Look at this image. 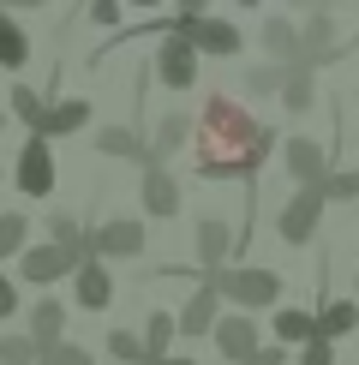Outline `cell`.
I'll list each match as a JSON object with an SVG mask.
<instances>
[{
  "label": "cell",
  "instance_id": "cell-1",
  "mask_svg": "<svg viewBox=\"0 0 359 365\" xmlns=\"http://www.w3.org/2000/svg\"><path fill=\"white\" fill-rule=\"evenodd\" d=\"M276 144V126H264L246 102L209 96L198 108V132H192V168L198 180H258Z\"/></svg>",
  "mask_w": 359,
  "mask_h": 365
},
{
  "label": "cell",
  "instance_id": "cell-2",
  "mask_svg": "<svg viewBox=\"0 0 359 365\" xmlns=\"http://www.w3.org/2000/svg\"><path fill=\"white\" fill-rule=\"evenodd\" d=\"M222 287V299L239 312H269V306H281V276L276 269H264V264H228V269H216L209 276Z\"/></svg>",
  "mask_w": 359,
  "mask_h": 365
},
{
  "label": "cell",
  "instance_id": "cell-3",
  "mask_svg": "<svg viewBox=\"0 0 359 365\" xmlns=\"http://www.w3.org/2000/svg\"><path fill=\"white\" fill-rule=\"evenodd\" d=\"M323 210H329V192H323V186H299L288 204L276 210L281 246H311V240H318V227H323Z\"/></svg>",
  "mask_w": 359,
  "mask_h": 365
},
{
  "label": "cell",
  "instance_id": "cell-4",
  "mask_svg": "<svg viewBox=\"0 0 359 365\" xmlns=\"http://www.w3.org/2000/svg\"><path fill=\"white\" fill-rule=\"evenodd\" d=\"M168 30H180V36H192L204 60H234L239 48H246L239 24H234V19H216V12H204V19H192V12H174V24H168Z\"/></svg>",
  "mask_w": 359,
  "mask_h": 365
},
{
  "label": "cell",
  "instance_id": "cell-5",
  "mask_svg": "<svg viewBox=\"0 0 359 365\" xmlns=\"http://www.w3.org/2000/svg\"><path fill=\"white\" fill-rule=\"evenodd\" d=\"M78 264H84V252L42 240V246H24V252H19V282H30V287H54V282H72V276H78Z\"/></svg>",
  "mask_w": 359,
  "mask_h": 365
},
{
  "label": "cell",
  "instance_id": "cell-6",
  "mask_svg": "<svg viewBox=\"0 0 359 365\" xmlns=\"http://www.w3.org/2000/svg\"><path fill=\"white\" fill-rule=\"evenodd\" d=\"M198 42L192 36H180V30H168L162 36V48H156V60H150V72L162 78V90H174V96H186L192 84H198Z\"/></svg>",
  "mask_w": 359,
  "mask_h": 365
},
{
  "label": "cell",
  "instance_id": "cell-7",
  "mask_svg": "<svg viewBox=\"0 0 359 365\" xmlns=\"http://www.w3.org/2000/svg\"><path fill=\"white\" fill-rule=\"evenodd\" d=\"M341 54H348V42H341L335 12H329V6H311V12H306V24H299V60L323 72V66H335Z\"/></svg>",
  "mask_w": 359,
  "mask_h": 365
},
{
  "label": "cell",
  "instance_id": "cell-8",
  "mask_svg": "<svg viewBox=\"0 0 359 365\" xmlns=\"http://www.w3.org/2000/svg\"><path fill=\"white\" fill-rule=\"evenodd\" d=\"M281 168H288V180L293 186H323L329 174H335V156L318 144V138H281Z\"/></svg>",
  "mask_w": 359,
  "mask_h": 365
},
{
  "label": "cell",
  "instance_id": "cell-9",
  "mask_svg": "<svg viewBox=\"0 0 359 365\" xmlns=\"http://www.w3.org/2000/svg\"><path fill=\"white\" fill-rule=\"evenodd\" d=\"M239 246H246V240L234 234V222H222V216H198V234H192V252H198V269H204V276L228 269Z\"/></svg>",
  "mask_w": 359,
  "mask_h": 365
},
{
  "label": "cell",
  "instance_id": "cell-10",
  "mask_svg": "<svg viewBox=\"0 0 359 365\" xmlns=\"http://www.w3.org/2000/svg\"><path fill=\"white\" fill-rule=\"evenodd\" d=\"M24 197H48L54 192V138H42V132H30L24 150H19V168H12Z\"/></svg>",
  "mask_w": 359,
  "mask_h": 365
},
{
  "label": "cell",
  "instance_id": "cell-11",
  "mask_svg": "<svg viewBox=\"0 0 359 365\" xmlns=\"http://www.w3.org/2000/svg\"><path fill=\"white\" fill-rule=\"evenodd\" d=\"M209 341H216V354L228 359V365H246V359L264 347V341H258V312H239V306L222 312V324L209 329Z\"/></svg>",
  "mask_w": 359,
  "mask_h": 365
},
{
  "label": "cell",
  "instance_id": "cell-12",
  "mask_svg": "<svg viewBox=\"0 0 359 365\" xmlns=\"http://www.w3.org/2000/svg\"><path fill=\"white\" fill-rule=\"evenodd\" d=\"M174 317H180V336H192V341H198V336H209V329L222 324V287L204 276V282L186 294V306H180Z\"/></svg>",
  "mask_w": 359,
  "mask_h": 365
},
{
  "label": "cell",
  "instance_id": "cell-13",
  "mask_svg": "<svg viewBox=\"0 0 359 365\" xmlns=\"http://www.w3.org/2000/svg\"><path fill=\"white\" fill-rule=\"evenodd\" d=\"M72 306H78V312H108L114 306L108 257H84V264H78V276H72Z\"/></svg>",
  "mask_w": 359,
  "mask_h": 365
},
{
  "label": "cell",
  "instance_id": "cell-14",
  "mask_svg": "<svg viewBox=\"0 0 359 365\" xmlns=\"http://www.w3.org/2000/svg\"><path fill=\"white\" fill-rule=\"evenodd\" d=\"M90 240H96V257H138L150 246L138 216H108L102 227H90Z\"/></svg>",
  "mask_w": 359,
  "mask_h": 365
},
{
  "label": "cell",
  "instance_id": "cell-15",
  "mask_svg": "<svg viewBox=\"0 0 359 365\" xmlns=\"http://www.w3.org/2000/svg\"><path fill=\"white\" fill-rule=\"evenodd\" d=\"M138 197H144V216H156V222H174L180 216V180L168 174V162H150V168H144Z\"/></svg>",
  "mask_w": 359,
  "mask_h": 365
},
{
  "label": "cell",
  "instance_id": "cell-16",
  "mask_svg": "<svg viewBox=\"0 0 359 365\" xmlns=\"http://www.w3.org/2000/svg\"><path fill=\"white\" fill-rule=\"evenodd\" d=\"M96 156H114V162H138V168H150L156 162V150H150V138L138 126H102L96 132Z\"/></svg>",
  "mask_w": 359,
  "mask_h": 365
},
{
  "label": "cell",
  "instance_id": "cell-17",
  "mask_svg": "<svg viewBox=\"0 0 359 365\" xmlns=\"http://www.w3.org/2000/svg\"><path fill=\"white\" fill-rule=\"evenodd\" d=\"M24 329L36 336V347H42V354H48L54 341H66V299H30Z\"/></svg>",
  "mask_w": 359,
  "mask_h": 365
},
{
  "label": "cell",
  "instance_id": "cell-18",
  "mask_svg": "<svg viewBox=\"0 0 359 365\" xmlns=\"http://www.w3.org/2000/svg\"><path fill=\"white\" fill-rule=\"evenodd\" d=\"M192 132H198V120H192L186 108H168V114L156 120V132H150V150H156V162L180 156V150L192 144Z\"/></svg>",
  "mask_w": 359,
  "mask_h": 365
},
{
  "label": "cell",
  "instance_id": "cell-19",
  "mask_svg": "<svg viewBox=\"0 0 359 365\" xmlns=\"http://www.w3.org/2000/svg\"><path fill=\"white\" fill-rule=\"evenodd\" d=\"M90 126V102L84 96H60V102H48V114H42V138H72V132H84Z\"/></svg>",
  "mask_w": 359,
  "mask_h": 365
},
{
  "label": "cell",
  "instance_id": "cell-20",
  "mask_svg": "<svg viewBox=\"0 0 359 365\" xmlns=\"http://www.w3.org/2000/svg\"><path fill=\"white\" fill-rule=\"evenodd\" d=\"M281 108L288 114H311L318 108V66H306V60L288 66V78H281Z\"/></svg>",
  "mask_w": 359,
  "mask_h": 365
},
{
  "label": "cell",
  "instance_id": "cell-21",
  "mask_svg": "<svg viewBox=\"0 0 359 365\" xmlns=\"http://www.w3.org/2000/svg\"><path fill=\"white\" fill-rule=\"evenodd\" d=\"M269 329H276V341H288V347H306V341L323 336V329H318V312H306V306H276Z\"/></svg>",
  "mask_w": 359,
  "mask_h": 365
},
{
  "label": "cell",
  "instance_id": "cell-22",
  "mask_svg": "<svg viewBox=\"0 0 359 365\" xmlns=\"http://www.w3.org/2000/svg\"><path fill=\"white\" fill-rule=\"evenodd\" d=\"M258 42H264V54H269V60H281V66H293V60H299V24H293V19H281V12H276V19H264Z\"/></svg>",
  "mask_w": 359,
  "mask_h": 365
},
{
  "label": "cell",
  "instance_id": "cell-23",
  "mask_svg": "<svg viewBox=\"0 0 359 365\" xmlns=\"http://www.w3.org/2000/svg\"><path fill=\"white\" fill-rule=\"evenodd\" d=\"M318 329H323L329 341L359 336V299H329V294H323V306H318Z\"/></svg>",
  "mask_w": 359,
  "mask_h": 365
},
{
  "label": "cell",
  "instance_id": "cell-24",
  "mask_svg": "<svg viewBox=\"0 0 359 365\" xmlns=\"http://www.w3.org/2000/svg\"><path fill=\"white\" fill-rule=\"evenodd\" d=\"M0 66H6V72H24L30 66V36H24V24L12 19L6 6H0Z\"/></svg>",
  "mask_w": 359,
  "mask_h": 365
},
{
  "label": "cell",
  "instance_id": "cell-25",
  "mask_svg": "<svg viewBox=\"0 0 359 365\" xmlns=\"http://www.w3.org/2000/svg\"><path fill=\"white\" fill-rule=\"evenodd\" d=\"M48 240H54V246L84 252V257H96V240H90L84 227H78V216H66V210H54V216H48Z\"/></svg>",
  "mask_w": 359,
  "mask_h": 365
},
{
  "label": "cell",
  "instance_id": "cell-26",
  "mask_svg": "<svg viewBox=\"0 0 359 365\" xmlns=\"http://www.w3.org/2000/svg\"><path fill=\"white\" fill-rule=\"evenodd\" d=\"M0 365H42V347L30 329H6L0 336Z\"/></svg>",
  "mask_w": 359,
  "mask_h": 365
},
{
  "label": "cell",
  "instance_id": "cell-27",
  "mask_svg": "<svg viewBox=\"0 0 359 365\" xmlns=\"http://www.w3.org/2000/svg\"><path fill=\"white\" fill-rule=\"evenodd\" d=\"M102 347H108V359H114V365H138V359L150 354L144 329H108V341H102Z\"/></svg>",
  "mask_w": 359,
  "mask_h": 365
},
{
  "label": "cell",
  "instance_id": "cell-28",
  "mask_svg": "<svg viewBox=\"0 0 359 365\" xmlns=\"http://www.w3.org/2000/svg\"><path fill=\"white\" fill-rule=\"evenodd\" d=\"M281 78H288V66L281 60H264V66H246V96H281Z\"/></svg>",
  "mask_w": 359,
  "mask_h": 365
},
{
  "label": "cell",
  "instance_id": "cell-29",
  "mask_svg": "<svg viewBox=\"0 0 359 365\" xmlns=\"http://www.w3.org/2000/svg\"><path fill=\"white\" fill-rule=\"evenodd\" d=\"M24 246H30V216H24V210H6V216H0V264L19 257Z\"/></svg>",
  "mask_w": 359,
  "mask_h": 365
},
{
  "label": "cell",
  "instance_id": "cell-30",
  "mask_svg": "<svg viewBox=\"0 0 359 365\" xmlns=\"http://www.w3.org/2000/svg\"><path fill=\"white\" fill-rule=\"evenodd\" d=\"M6 108L19 114L24 126H30V132H36V126H42V114H48V96H36L30 84H12V102H6Z\"/></svg>",
  "mask_w": 359,
  "mask_h": 365
},
{
  "label": "cell",
  "instance_id": "cell-31",
  "mask_svg": "<svg viewBox=\"0 0 359 365\" xmlns=\"http://www.w3.org/2000/svg\"><path fill=\"white\" fill-rule=\"evenodd\" d=\"M174 336H180V317H174V312H150V317H144V341H150V354H168Z\"/></svg>",
  "mask_w": 359,
  "mask_h": 365
},
{
  "label": "cell",
  "instance_id": "cell-32",
  "mask_svg": "<svg viewBox=\"0 0 359 365\" xmlns=\"http://www.w3.org/2000/svg\"><path fill=\"white\" fill-rule=\"evenodd\" d=\"M323 192H329V204H359V168H335L323 180Z\"/></svg>",
  "mask_w": 359,
  "mask_h": 365
},
{
  "label": "cell",
  "instance_id": "cell-33",
  "mask_svg": "<svg viewBox=\"0 0 359 365\" xmlns=\"http://www.w3.org/2000/svg\"><path fill=\"white\" fill-rule=\"evenodd\" d=\"M42 365H96V354H90L84 341H72V336H66V341H54L48 354H42Z\"/></svg>",
  "mask_w": 359,
  "mask_h": 365
},
{
  "label": "cell",
  "instance_id": "cell-34",
  "mask_svg": "<svg viewBox=\"0 0 359 365\" xmlns=\"http://www.w3.org/2000/svg\"><path fill=\"white\" fill-rule=\"evenodd\" d=\"M293 365H335V341H329V336L306 341V347H299V354H293Z\"/></svg>",
  "mask_w": 359,
  "mask_h": 365
},
{
  "label": "cell",
  "instance_id": "cell-35",
  "mask_svg": "<svg viewBox=\"0 0 359 365\" xmlns=\"http://www.w3.org/2000/svg\"><path fill=\"white\" fill-rule=\"evenodd\" d=\"M293 354H299V347H288V341H269V347H258V354H251L246 365H293Z\"/></svg>",
  "mask_w": 359,
  "mask_h": 365
},
{
  "label": "cell",
  "instance_id": "cell-36",
  "mask_svg": "<svg viewBox=\"0 0 359 365\" xmlns=\"http://www.w3.org/2000/svg\"><path fill=\"white\" fill-rule=\"evenodd\" d=\"M120 6H126V0H90V24L120 30Z\"/></svg>",
  "mask_w": 359,
  "mask_h": 365
},
{
  "label": "cell",
  "instance_id": "cell-37",
  "mask_svg": "<svg viewBox=\"0 0 359 365\" xmlns=\"http://www.w3.org/2000/svg\"><path fill=\"white\" fill-rule=\"evenodd\" d=\"M19 306H24V299H19V282L0 276V324H12V317H19Z\"/></svg>",
  "mask_w": 359,
  "mask_h": 365
},
{
  "label": "cell",
  "instance_id": "cell-38",
  "mask_svg": "<svg viewBox=\"0 0 359 365\" xmlns=\"http://www.w3.org/2000/svg\"><path fill=\"white\" fill-rule=\"evenodd\" d=\"M174 6H180V12H192V19H204V12L216 6V0H174Z\"/></svg>",
  "mask_w": 359,
  "mask_h": 365
},
{
  "label": "cell",
  "instance_id": "cell-39",
  "mask_svg": "<svg viewBox=\"0 0 359 365\" xmlns=\"http://www.w3.org/2000/svg\"><path fill=\"white\" fill-rule=\"evenodd\" d=\"M6 12H30V6H48V0H0Z\"/></svg>",
  "mask_w": 359,
  "mask_h": 365
},
{
  "label": "cell",
  "instance_id": "cell-40",
  "mask_svg": "<svg viewBox=\"0 0 359 365\" xmlns=\"http://www.w3.org/2000/svg\"><path fill=\"white\" fill-rule=\"evenodd\" d=\"M162 365H198V359H192V354H168V359H162Z\"/></svg>",
  "mask_w": 359,
  "mask_h": 365
},
{
  "label": "cell",
  "instance_id": "cell-41",
  "mask_svg": "<svg viewBox=\"0 0 359 365\" xmlns=\"http://www.w3.org/2000/svg\"><path fill=\"white\" fill-rule=\"evenodd\" d=\"M126 6H144V12H150V6H162V0H126Z\"/></svg>",
  "mask_w": 359,
  "mask_h": 365
},
{
  "label": "cell",
  "instance_id": "cell-42",
  "mask_svg": "<svg viewBox=\"0 0 359 365\" xmlns=\"http://www.w3.org/2000/svg\"><path fill=\"white\" fill-rule=\"evenodd\" d=\"M353 299H359V269H353Z\"/></svg>",
  "mask_w": 359,
  "mask_h": 365
},
{
  "label": "cell",
  "instance_id": "cell-43",
  "mask_svg": "<svg viewBox=\"0 0 359 365\" xmlns=\"http://www.w3.org/2000/svg\"><path fill=\"white\" fill-rule=\"evenodd\" d=\"M234 6H258V0H234Z\"/></svg>",
  "mask_w": 359,
  "mask_h": 365
},
{
  "label": "cell",
  "instance_id": "cell-44",
  "mask_svg": "<svg viewBox=\"0 0 359 365\" xmlns=\"http://www.w3.org/2000/svg\"><path fill=\"white\" fill-rule=\"evenodd\" d=\"M0 132H6V114H0Z\"/></svg>",
  "mask_w": 359,
  "mask_h": 365
},
{
  "label": "cell",
  "instance_id": "cell-45",
  "mask_svg": "<svg viewBox=\"0 0 359 365\" xmlns=\"http://www.w3.org/2000/svg\"><path fill=\"white\" fill-rule=\"evenodd\" d=\"M353 222H359V204H353Z\"/></svg>",
  "mask_w": 359,
  "mask_h": 365
},
{
  "label": "cell",
  "instance_id": "cell-46",
  "mask_svg": "<svg viewBox=\"0 0 359 365\" xmlns=\"http://www.w3.org/2000/svg\"><path fill=\"white\" fill-rule=\"evenodd\" d=\"M0 180H6V168H0Z\"/></svg>",
  "mask_w": 359,
  "mask_h": 365
}]
</instances>
